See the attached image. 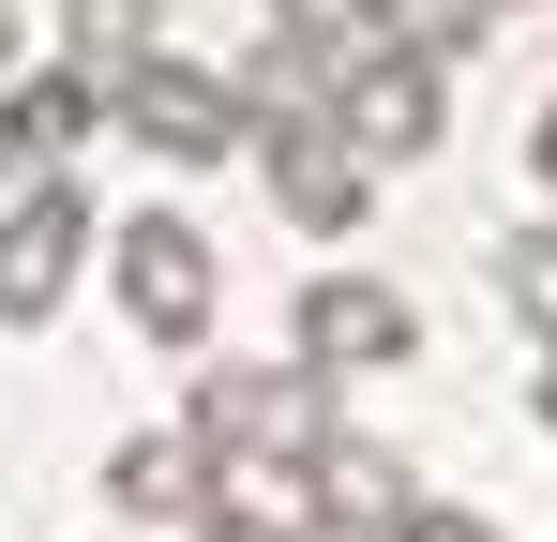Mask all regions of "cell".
<instances>
[{
  "mask_svg": "<svg viewBox=\"0 0 557 542\" xmlns=\"http://www.w3.org/2000/svg\"><path fill=\"white\" fill-rule=\"evenodd\" d=\"M182 422L226 452V467H317V452L347 438L317 361H226V377H196V407H182Z\"/></svg>",
  "mask_w": 557,
  "mask_h": 542,
  "instance_id": "cell-1",
  "label": "cell"
},
{
  "mask_svg": "<svg viewBox=\"0 0 557 542\" xmlns=\"http://www.w3.org/2000/svg\"><path fill=\"white\" fill-rule=\"evenodd\" d=\"M106 121L136 136V151H166V167H226V151H257V106H242V76H211V61H136V76L106 90Z\"/></svg>",
  "mask_w": 557,
  "mask_h": 542,
  "instance_id": "cell-2",
  "label": "cell"
},
{
  "mask_svg": "<svg viewBox=\"0 0 557 542\" xmlns=\"http://www.w3.org/2000/svg\"><path fill=\"white\" fill-rule=\"evenodd\" d=\"M106 271H121V317H136L151 347H196L211 301H226V271H211V242H196L182 211H136V226L106 242Z\"/></svg>",
  "mask_w": 557,
  "mask_h": 542,
  "instance_id": "cell-3",
  "label": "cell"
},
{
  "mask_svg": "<svg viewBox=\"0 0 557 542\" xmlns=\"http://www.w3.org/2000/svg\"><path fill=\"white\" fill-rule=\"evenodd\" d=\"M257 167H272L286 226H317V242H347V226L376 211V151L332 121V106H301V121H257Z\"/></svg>",
  "mask_w": 557,
  "mask_h": 542,
  "instance_id": "cell-4",
  "label": "cell"
},
{
  "mask_svg": "<svg viewBox=\"0 0 557 542\" xmlns=\"http://www.w3.org/2000/svg\"><path fill=\"white\" fill-rule=\"evenodd\" d=\"M91 257V196L76 181H30L15 211H0V332H30V317H61V286Z\"/></svg>",
  "mask_w": 557,
  "mask_h": 542,
  "instance_id": "cell-5",
  "label": "cell"
},
{
  "mask_svg": "<svg viewBox=\"0 0 557 542\" xmlns=\"http://www.w3.org/2000/svg\"><path fill=\"white\" fill-rule=\"evenodd\" d=\"M332 121L362 136L376 167H407V151H437V121H453V61H422V46H376V61H347Z\"/></svg>",
  "mask_w": 557,
  "mask_h": 542,
  "instance_id": "cell-6",
  "label": "cell"
},
{
  "mask_svg": "<svg viewBox=\"0 0 557 542\" xmlns=\"http://www.w3.org/2000/svg\"><path fill=\"white\" fill-rule=\"evenodd\" d=\"M211 497H226V452L196 438V422L106 452V513H121V528H182V513H211Z\"/></svg>",
  "mask_w": 557,
  "mask_h": 542,
  "instance_id": "cell-7",
  "label": "cell"
},
{
  "mask_svg": "<svg viewBox=\"0 0 557 542\" xmlns=\"http://www.w3.org/2000/svg\"><path fill=\"white\" fill-rule=\"evenodd\" d=\"M407 347H422V317H407L376 271H317V286H301V361H317V377H362V361H407Z\"/></svg>",
  "mask_w": 557,
  "mask_h": 542,
  "instance_id": "cell-8",
  "label": "cell"
},
{
  "mask_svg": "<svg viewBox=\"0 0 557 542\" xmlns=\"http://www.w3.org/2000/svg\"><path fill=\"white\" fill-rule=\"evenodd\" d=\"M0 136H15L30 167H61L76 136H106V76H91V61H61V76H0Z\"/></svg>",
  "mask_w": 557,
  "mask_h": 542,
  "instance_id": "cell-9",
  "label": "cell"
},
{
  "mask_svg": "<svg viewBox=\"0 0 557 542\" xmlns=\"http://www.w3.org/2000/svg\"><path fill=\"white\" fill-rule=\"evenodd\" d=\"M317 513H347V528H407V513H422V497H407V452L332 438V452H317Z\"/></svg>",
  "mask_w": 557,
  "mask_h": 542,
  "instance_id": "cell-10",
  "label": "cell"
},
{
  "mask_svg": "<svg viewBox=\"0 0 557 542\" xmlns=\"http://www.w3.org/2000/svg\"><path fill=\"white\" fill-rule=\"evenodd\" d=\"M272 30H301V46L332 61V90H347V61L392 46V0H272Z\"/></svg>",
  "mask_w": 557,
  "mask_h": 542,
  "instance_id": "cell-11",
  "label": "cell"
},
{
  "mask_svg": "<svg viewBox=\"0 0 557 542\" xmlns=\"http://www.w3.org/2000/svg\"><path fill=\"white\" fill-rule=\"evenodd\" d=\"M61 30H76V61H91L106 90L151 61V0H61Z\"/></svg>",
  "mask_w": 557,
  "mask_h": 542,
  "instance_id": "cell-12",
  "label": "cell"
},
{
  "mask_svg": "<svg viewBox=\"0 0 557 542\" xmlns=\"http://www.w3.org/2000/svg\"><path fill=\"white\" fill-rule=\"evenodd\" d=\"M497 301H512L528 332H557V226H512V242H497Z\"/></svg>",
  "mask_w": 557,
  "mask_h": 542,
  "instance_id": "cell-13",
  "label": "cell"
},
{
  "mask_svg": "<svg viewBox=\"0 0 557 542\" xmlns=\"http://www.w3.org/2000/svg\"><path fill=\"white\" fill-rule=\"evenodd\" d=\"M497 30V0H392V46H422V61H467Z\"/></svg>",
  "mask_w": 557,
  "mask_h": 542,
  "instance_id": "cell-14",
  "label": "cell"
},
{
  "mask_svg": "<svg viewBox=\"0 0 557 542\" xmlns=\"http://www.w3.org/2000/svg\"><path fill=\"white\" fill-rule=\"evenodd\" d=\"M392 542H512V528H497V513H467V497H422Z\"/></svg>",
  "mask_w": 557,
  "mask_h": 542,
  "instance_id": "cell-15",
  "label": "cell"
},
{
  "mask_svg": "<svg viewBox=\"0 0 557 542\" xmlns=\"http://www.w3.org/2000/svg\"><path fill=\"white\" fill-rule=\"evenodd\" d=\"M196 542H301V528H286V513H242V497H211V513H196Z\"/></svg>",
  "mask_w": 557,
  "mask_h": 542,
  "instance_id": "cell-16",
  "label": "cell"
},
{
  "mask_svg": "<svg viewBox=\"0 0 557 542\" xmlns=\"http://www.w3.org/2000/svg\"><path fill=\"white\" fill-rule=\"evenodd\" d=\"M0 76H30V0H0Z\"/></svg>",
  "mask_w": 557,
  "mask_h": 542,
  "instance_id": "cell-17",
  "label": "cell"
},
{
  "mask_svg": "<svg viewBox=\"0 0 557 542\" xmlns=\"http://www.w3.org/2000/svg\"><path fill=\"white\" fill-rule=\"evenodd\" d=\"M301 542H392V528H347V513H301Z\"/></svg>",
  "mask_w": 557,
  "mask_h": 542,
  "instance_id": "cell-18",
  "label": "cell"
},
{
  "mask_svg": "<svg viewBox=\"0 0 557 542\" xmlns=\"http://www.w3.org/2000/svg\"><path fill=\"white\" fill-rule=\"evenodd\" d=\"M528 407H543V422H557V332H543V377H528Z\"/></svg>",
  "mask_w": 557,
  "mask_h": 542,
  "instance_id": "cell-19",
  "label": "cell"
},
{
  "mask_svg": "<svg viewBox=\"0 0 557 542\" xmlns=\"http://www.w3.org/2000/svg\"><path fill=\"white\" fill-rule=\"evenodd\" d=\"M528 167H543V196H557V106H543V136H528Z\"/></svg>",
  "mask_w": 557,
  "mask_h": 542,
  "instance_id": "cell-20",
  "label": "cell"
},
{
  "mask_svg": "<svg viewBox=\"0 0 557 542\" xmlns=\"http://www.w3.org/2000/svg\"><path fill=\"white\" fill-rule=\"evenodd\" d=\"M497 15H528V0H497Z\"/></svg>",
  "mask_w": 557,
  "mask_h": 542,
  "instance_id": "cell-21",
  "label": "cell"
}]
</instances>
